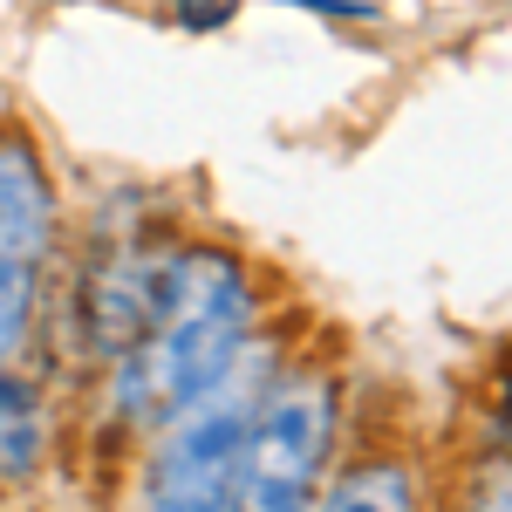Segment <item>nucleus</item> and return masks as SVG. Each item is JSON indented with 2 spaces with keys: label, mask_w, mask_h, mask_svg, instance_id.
Listing matches in <instances>:
<instances>
[{
  "label": "nucleus",
  "mask_w": 512,
  "mask_h": 512,
  "mask_svg": "<svg viewBox=\"0 0 512 512\" xmlns=\"http://www.w3.org/2000/svg\"><path fill=\"white\" fill-rule=\"evenodd\" d=\"M335 431H342V383L328 362H294L267 376L239 437L226 512H315L321 478L335 465Z\"/></svg>",
  "instance_id": "f03ea898"
},
{
  "label": "nucleus",
  "mask_w": 512,
  "mask_h": 512,
  "mask_svg": "<svg viewBox=\"0 0 512 512\" xmlns=\"http://www.w3.org/2000/svg\"><path fill=\"white\" fill-rule=\"evenodd\" d=\"M55 246V192L28 137L0 130V362L28 349L41 315V267Z\"/></svg>",
  "instance_id": "20e7f679"
},
{
  "label": "nucleus",
  "mask_w": 512,
  "mask_h": 512,
  "mask_svg": "<svg viewBox=\"0 0 512 512\" xmlns=\"http://www.w3.org/2000/svg\"><path fill=\"white\" fill-rule=\"evenodd\" d=\"M41 451H48V410H41V390L0 362V485H21L35 478Z\"/></svg>",
  "instance_id": "423d86ee"
},
{
  "label": "nucleus",
  "mask_w": 512,
  "mask_h": 512,
  "mask_svg": "<svg viewBox=\"0 0 512 512\" xmlns=\"http://www.w3.org/2000/svg\"><path fill=\"white\" fill-rule=\"evenodd\" d=\"M267 390V355H239L205 396L178 403L144 465V512H226L246 417Z\"/></svg>",
  "instance_id": "7ed1b4c3"
},
{
  "label": "nucleus",
  "mask_w": 512,
  "mask_h": 512,
  "mask_svg": "<svg viewBox=\"0 0 512 512\" xmlns=\"http://www.w3.org/2000/svg\"><path fill=\"white\" fill-rule=\"evenodd\" d=\"M424 506V478L410 465V451L396 444H369L355 451L335 478H321L315 512H417Z\"/></svg>",
  "instance_id": "39448f33"
},
{
  "label": "nucleus",
  "mask_w": 512,
  "mask_h": 512,
  "mask_svg": "<svg viewBox=\"0 0 512 512\" xmlns=\"http://www.w3.org/2000/svg\"><path fill=\"white\" fill-rule=\"evenodd\" d=\"M178 21L185 28H219V21H233V0H178Z\"/></svg>",
  "instance_id": "6e6552de"
},
{
  "label": "nucleus",
  "mask_w": 512,
  "mask_h": 512,
  "mask_svg": "<svg viewBox=\"0 0 512 512\" xmlns=\"http://www.w3.org/2000/svg\"><path fill=\"white\" fill-rule=\"evenodd\" d=\"M253 342V280L226 246H185L158 267L151 321L137 335V383L158 410L205 396Z\"/></svg>",
  "instance_id": "f257e3e1"
},
{
  "label": "nucleus",
  "mask_w": 512,
  "mask_h": 512,
  "mask_svg": "<svg viewBox=\"0 0 512 512\" xmlns=\"http://www.w3.org/2000/svg\"><path fill=\"white\" fill-rule=\"evenodd\" d=\"M458 512H512V458H492L485 472H472Z\"/></svg>",
  "instance_id": "0eeeda50"
},
{
  "label": "nucleus",
  "mask_w": 512,
  "mask_h": 512,
  "mask_svg": "<svg viewBox=\"0 0 512 512\" xmlns=\"http://www.w3.org/2000/svg\"><path fill=\"white\" fill-rule=\"evenodd\" d=\"M287 7H308V14H342V21H369V0H287Z\"/></svg>",
  "instance_id": "1a4fd4ad"
}]
</instances>
